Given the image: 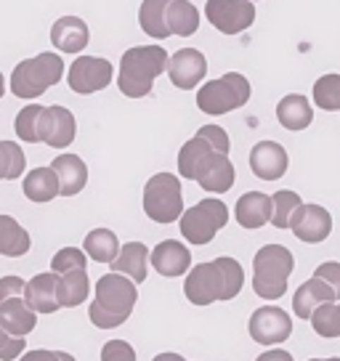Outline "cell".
<instances>
[{
    "mask_svg": "<svg viewBox=\"0 0 340 361\" xmlns=\"http://www.w3.org/2000/svg\"><path fill=\"white\" fill-rule=\"evenodd\" d=\"M248 332L258 345H279L293 335V319L279 305H263L258 311H253Z\"/></svg>",
    "mask_w": 340,
    "mask_h": 361,
    "instance_id": "10",
    "label": "cell"
},
{
    "mask_svg": "<svg viewBox=\"0 0 340 361\" xmlns=\"http://www.w3.org/2000/svg\"><path fill=\"white\" fill-rule=\"evenodd\" d=\"M165 8H168V0H144L138 8V24H141L144 35H149L152 40H168L170 37Z\"/></svg>",
    "mask_w": 340,
    "mask_h": 361,
    "instance_id": "30",
    "label": "cell"
},
{
    "mask_svg": "<svg viewBox=\"0 0 340 361\" xmlns=\"http://www.w3.org/2000/svg\"><path fill=\"white\" fill-rule=\"evenodd\" d=\"M114 78V67L102 56H80L75 64H69L67 82L80 96H91L96 90H104Z\"/></svg>",
    "mask_w": 340,
    "mask_h": 361,
    "instance_id": "11",
    "label": "cell"
},
{
    "mask_svg": "<svg viewBox=\"0 0 340 361\" xmlns=\"http://www.w3.org/2000/svg\"><path fill=\"white\" fill-rule=\"evenodd\" d=\"M181 234L192 245H207L229 224V207L218 197H207L202 202L181 213Z\"/></svg>",
    "mask_w": 340,
    "mask_h": 361,
    "instance_id": "8",
    "label": "cell"
},
{
    "mask_svg": "<svg viewBox=\"0 0 340 361\" xmlns=\"http://www.w3.org/2000/svg\"><path fill=\"white\" fill-rule=\"evenodd\" d=\"M144 213L154 224H176L183 213L181 178L173 173H157L144 186Z\"/></svg>",
    "mask_w": 340,
    "mask_h": 361,
    "instance_id": "6",
    "label": "cell"
},
{
    "mask_svg": "<svg viewBox=\"0 0 340 361\" xmlns=\"http://www.w3.org/2000/svg\"><path fill=\"white\" fill-rule=\"evenodd\" d=\"M197 135H202L205 141L216 149V152H224V154H229L231 141H229V133L224 130V128H218V125H202V128L197 130Z\"/></svg>",
    "mask_w": 340,
    "mask_h": 361,
    "instance_id": "40",
    "label": "cell"
},
{
    "mask_svg": "<svg viewBox=\"0 0 340 361\" xmlns=\"http://www.w3.org/2000/svg\"><path fill=\"white\" fill-rule=\"evenodd\" d=\"M255 361H295L287 350H282V348H272V350H266V353H261Z\"/></svg>",
    "mask_w": 340,
    "mask_h": 361,
    "instance_id": "45",
    "label": "cell"
},
{
    "mask_svg": "<svg viewBox=\"0 0 340 361\" xmlns=\"http://www.w3.org/2000/svg\"><path fill=\"white\" fill-rule=\"evenodd\" d=\"M250 102V80L239 72H226L224 78L205 82L197 93V106L205 114H226Z\"/></svg>",
    "mask_w": 340,
    "mask_h": 361,
    "instance_id": "7",
    "label": "cell"
},
{
    "mask_svg": "<svg viewBox=\"0 0 340 361\" xmlns=\"http://www.w3.org/2000/svg\"><path fill=\"white\" fill-rule=\"evenodd\" d=\"M56 282L59 274H54V271L32 276L24 284V303L30 305L35 314H56L61 308L56 298Z\"/></svg>",
    "mask_w": 340,
    "mask_h": 361,
    "instance_id": "18",
    "label": "cell"
},
{
    "mask_svg": "<svg viewBox=\"0 0 340 361\" xmlns=\"http://www.w3.org/2000/svg\"><path fill=\"white\" fill-rule=\"evenodd\" d=\"M165 22H168L170 35L192 37L200 30V11H197V6L189 3V0H168Z\"/></svg>",
    "mask_w": 340,
    "mask_h": 361,
    "instance_id": "27",
    "label": "cell"
},
{
    "mask_svg": "<svg viewBox=\"0 0 340 361\" xmlns=\"http://www.w3.org/2000/svg\"><path fill=\"white\" fill-rule=\"evenodd\" d=\"M37 135L40 144L51 149H67L72 147L75 135H78V120L67 106H43L40 120H37Z\"/></svg>",
    "mask_w": 340,
    "mask_h": 361,
    "instance_id": "12",
    "label": "cell"
},
{
    "mask_svg": "<svg viewBox=\"0 0 340 361\" xmlns=\"http://www.w3.org/2000/svg\"><path fill=\"white\" fill-rule=\"evenodd\" d=\"M91 40L88 24L80 16H61L51 27V43L56 45L61 54H80Z\"/></svg>",
    "mask_w": 340,
    "mask_h": 361,
    "instance_id": "20",
    "label": "cell"
},
{
    "mask_svg": "<svg viewBox=\"0 0 340 361\" xmlns=\"http://www.w3.org/2000/svg\"><path fill=\"white\" fill-rule=\"evenodd\" d=\"M3 93H6V78H3V72H0V99H3Z\"/></svg>",
    "mask_w": 340,
    "mask_h": 361,
    "instance_id": "48",
    "label": "cell"
},
{
    "mask_svg": "<svg viewBox=\"0 0 340 361\" xmlns=\"http://www.w3.org/2000/svg\"><path fill=\"white\" fill-rule=\"evenodd\" d=\"M181 361H186V359H181Z\"/></svg>",
    "mask_w": 340,
    "mask_h": 361,
    "instance_id": "50",
    "label": "cell"
},
{
    "mask_svg": "<svg viewBox=\"0 0 340 361\" xmlns=\"http://www.w3.org/2000/svg\"><path fill=\"white\" fill-rule=\"evenodd\" d=\"M24 353V338H13L0 327V361H13Z\"/></svg>",
    "mask_w": 340,
    "mask_h": 361,
    "instance_id": "41",
    "label": "cell"
},
{
    "mask_svg": "<svg viewBox=\"0 0 340 361\" xmlns=\"http://www.w3.org/2000/svg\"><path fill=\"white\" fill-rule=\"evenodd\" d=\"M85 266H88V255H85V250L78 247H61L51 258V271L54 274H67V271L85 269Z\"/></svg>",
    "mask_w": 340,
    "mask_h": 361,
    "instance_id": "38",
    "label": "cell"
},
{
    "mask_svg": "<svg viewBox=\"0 0 340 361\" xmlns=\"http://www.w3.org/2000/svg\"><path fill=\"white\" fill-rule=\"evenodd\" d=\"M300 197L298 192H290V189H282L272 197V221L269 224L274 228H290V221H293L295 210L300 207Z\"/></svg>",
    "mask_w": 340,
    "mask_h": 361,
    "instance_id": "34",
    "label": "cell"
},
{
    "mask_svg": "<svg viewBox=\"0 0 340 361\" xmlns=\"http://www.w3.org/2000/svg\"><path fill=\"white\" fill-rule=\"evenodd\" d=\"M22 192L27 200H32L37 204L51 202L54 197H59V180L56 173L51 168H35L24 176Z\"/></svg>",
    "mask_w": 340,
    "mask_h": 361,
    "instance_id": "29",
    "label": "cell"
},
{
    "mask_svg": "<svg viewBox=\"0 0 340 361\" xmlns=\"http://www.w3.org/2000/svg\"><path fill=\"white\" fill-rule=\"evenodd\" d=\"M170 82L181 90H192L197 88L200 82L207 75V59L202 56V51L197 48H181L178 54H173L168 59V69Z\"/></svg>",
    "mask_w": 340,
    "mask_h": 361,
    "instance_id": "15",
    "label": "cell"
},
{
    "mask_svg": "<svg viewBox=\"0 0 340 361\" xmlns=\"http://www.w3.org/2000/svg\"><path fill=\"white\" fill-rule=\"evenodd\" d=\"M290 168L287 149L277 141H258L250 149V170L261 180H279Z\"/></svg>",
    "mask_w": 340,
    "mask_h": 361,
    "instance_id": "16",
    "label": "cell"
},
{
    "mask_svg": "<svg viewBox=\"0 0 340 361\" xmlns=\"http://www.w3.org/2000/svg\"><path fill=\"white\" fill-rule=\"evenodd\" d=\"M277 120L284 130H306L314 123V106L308 104L306 96L290 93L277 104Z\"/></svg>",
    "mask_w": 340,
    "mask_h": 361,
    "instance_id": "25",
    "label": "cell"
},
{
    "mask_svg": "<svg viewBox=\"0 0 340 361\" xmlns=\"http://www.w3.org/2000/svg\"><path fill=\"white\" fill-rule=\"evenodd\" d=\"M19 361H59V350H46V348H35L27 350L19 356Z\"/></svg>",
    "mask_w": 340,
    "mask_h": 361,
    "instance_id": "44",
    "label": "cell"
},
{
    "mask_svg": "<svg viewBox=\"0 0 340 361\" xmlns=\"http://www.w3.org/2000/svg\"><path fill=\"white\" fill-rule=\"evenodd\" d=\"M308 361H340V356H332V359H308Z\"/></svg>",
    "mask_w": 340,
    "mask_h": 361,
    "instance_id": "49",
    "label": "cell"
},
{
    "mask_svg": "<svg viewBox=\"0 0 340 361\" xmlns=\"http://www.w3.org/2000/svg\"><path fill=\"white\" fill-rule=\"evenodd\" d=\"M322 303H338V295L327 282H322L319 276H311L308 282H303L293 295V314L298 319H306L314 314V308Z\"/></svg>",
    "mask_w": 340,
    "mask_h": 361,
    "instance_id": "19",
    "label": "cell"
},
{
    "mask_svg": "<svg viewBox=\"0 0 340 361\" xmlns=\"http://www.w3.org/2000/svg\"><path fill=\"white\" fill-rule=\"evenodd\" d=\"M24 279L22 276H0V303L11 300V298H24Z\"/></svg>",
    "mask_w": 340,
    "mask_h": 361,
    "instance_id": "43",
    "label": "cell"
},
{
    "mask_svg": "<svg viewBox=\"0 0 340 361\" xmlns=\"http://www.w3.org/2000/svg\"><path fill=\"white\" fill-rule=\"evenodd\" d=\"M168 51L162 45H136L120 59L117 88L128 99H144L154 88V80L168 69Z\"/></svg>",
    "mask_w": 340,
    "mask_h": 361,
    "instance_id": "3",
    "label": "cell"
},
{
    "mask_svg": "<svg viewBox=\"0 0 340 361\" xmlns=\"http://www.w3.org/2000/svg\"><path fill=\"white\" fill-rule=\"evenodd\" d=\"M0 327L13 338H27L37 327V314L24 303V298H11L0 303Z\"/></svg>",
    "mask_w": 340,
    "mask_h": 361,
    "instance_id": "23",
    "label": "cell"
},
{
    "mask_svg": "<svg viewBox=\"0 0 340 361\" xmlns=\"http://www.w3.org/2000/svg\"><path fill=\"white\" fill-rule=\"evenodd\" d=\"M314 104L324 112L340 109V75H322L314 82Z\"/></svg>",
    "mask_w": 340,
    "mask_h": 361,
    "instance_id": "36",
    "label": "cell"
},
{
    "mask_svg": "<svg viewBox=\"0 0 340 361\" xmlns=\"http://www.w3.org/2000/svg\"><path fill=\"white\" fill-rule=\"evenodd\" d=\"M234 215H237V224L242 228H261L272 221V197L263 192H248L237 200V207H234Z\"/></svg>",
    "mask_w": 340,
    "mask_h": 361,
    "instance_id": "22",
    "label": "cell"
},
{
    "mask_svg": "<svg viewBox=\"0 0 340 361\" xmlns=\"http://www.w3.org/2000/svg\"><path fill=\"white\" fill-rule=\"evenodd\" d=\"M64 75V61L56 54H37L35 59L19 61L11 72V93L16 99L32 102L37 96H43L51 85H56Z\"/></svg>",
    "mask_w": 340,
    "mask_h": 361,
    "instance_id": "5",
    "label": "cell"
},
{
    "mask_svg": "<svg viewBox=\"0 0 340 361\" xmlns=\"http://www.w3.org/2000/svg\"><path fill=\"white\" fill-rule=\"evenodd\" d=\"M242 284H245V271L239 266V260L231 255H221L186 271L183 295L194 305H210L216 300L237 298Z\"/></svg>",
    "mask_w": 340,
    "mask_h": 361,
    "instance_id": "1",
    "label": "cell"
},
{
    "mask_svg": "<svg viewBox=\"0 0 340 361\" xmlns=\"http://www.w3.org/2000/svg\"><path fill=\"white\" fill-rule=\"evenodd\" d=\"M234 178H237V173H234V165H231L229 154L216 152V149L202 154V159L194 168V180L202 186L205 192L226 194L234 186Z\"/></svg>",
    "mask_w": 340,
    "mask_h": 361,
    "instance_id": "13",
    "label": "cell"
},
{
    "mask_svg": "<svg viewBox=\"0 0 340 361\" xmlns=\"http://www.w3.org/2000/svg\"><path fill=\"white\" fill-rule=\"evenodd\" d=\"M59 361H75V356L67 353V350H59Z\"/></svg>",
    "mask_w": 340,
    "mask_h": 361,
    "instance_id": "47",
    "label": "cell"
},
{
    "mask_svg": "<svg viewBox=\"0 0 340 361\" xmlns=\"http://www.w3.org/2000/svg\"><path fill=\"white\" fill-rule=\"evenodd\" d=\"M210 149L213 147L205 141L202 135H194V138H189V141L183 144L181 152H178V173H181V178L194 180V168H197V162H200L202 154H207Z\"/></svg>",
    "mask_w": 340,
    "mask_h": 361,
    "instance_id": "35",
    "label": "cell"
},
{
    "mask_svg": "<svg viewBox=\"0 0 340 361\" xmlns=\"http://www.w3.org/2000/svg\"><path fill=\"white\" fill-rule=\"evenodd\" d=\"M314 276H319L322 282H327L332 290H335V295H338L340 300V263L338 260H327V263H322L317 271H314Z\"/></svg>",
    "mask_w": 340,
    "mask_h": 361,
    "instance_id": "42",
    "label": "cell"
},
{
    "mask_svg": "<svg viewBox=\"0 0 340 361\" xmlns=\"http://www.w3.org/2000/svg\"><path fill=\"white\" fill-rule=\"evenodd\" d=\"M183 356H178V353H157L152 361H181Z\"/></svg>",
    "mask_w": 340,
    "mask_h": 361,
    "instance_id": "46",
    "label": "cell"
},
{
    "mask_svg": "<svg viewBox=\"0 0 340 361\" xmlns=\"http://www.w3.org/2000/svg\"><path fill=\"white\" fill-rule=\"evenodd\" d=\"M149 260H152V266H154V271H157L159 276H168V279L183 276L186 271L192 269V252L178 239L159 242L157 247L149 252Z\"/></svg>",
    "mask_w": 340,
    "mask_h": 361,
    "instance_id": "17",
    "label": "cell"
},
{
    "mask_svg": "<svg viewBox=\"0 0 340 361\" xmlns=\"http://www.w3.org/2000/svg\"><path fill=\"white\" fill-rule=\"evenodd\" d=\"M91 295V282H88V274L85 269H75L67 274H59L56 282V298L61 308H78L88 300Z\"/></svg>",
    "mask_w": 340,
    "mask_h": 361,
    "instance_id": "26",
    "label": "cell"
},
{
    "mask_svg": "<svg viewBox=\"0 0 340 361\" xmlns=\"http://www.w3.org/2000/svg\"><path fill=\"white\" fill-rule=\"evenodd\" d=\"M112 271L125 274L128 279H133L136 284H141L149 274V247L144 242H128L120 247L117 258L109 263Z\"/></svg>",
    "mask_w": 340,
    "mask_h": 361,
    "instance_id": "24",
    "label": "cell"
},
{
    "mask_svg": "<svg viewBox=\"0 0 340 361\" xmlns=\"http://www.w3.org/2000/svg\"><path fill=\"white\" fill-rule=\"evenodd\" d=\"M32 247V239L22 228V224L11 215H0V255L22 258Z\"/></svg>",
    "mask_w": 340,
    "mask_h": 361,
    "instance_id": "28",
    "label": "cell"
},
{
    "mask_svg": "<svg viewBox=\"0 0 340 361\" xmlns=\"http://www.w3.org/2000/svg\"><path fill=\"white\" fill-rule=\"evenodd\" d=\"M51 170L56 173V180H59V194L61 197H75L85 189V183H88V168H85V162L78 157V154H59L54 159V165Z\"/></svg>",
    "mask_w": 340,
    "mask_h": 361,
    "instance_id": "21",
    "label": "cell"
},
{
    "mask_svg": "<svg viewBox=\"0 0 340 361\" xmlns=\"http://www.w3.org/2000/svg\"><path fill=\"white\" fill-rule=\"evenodd\" d=\"M295 269L293 252L282 245H266L253 258V290L258 298L277 300L287 293V282Z\"/></svg>",
    "mask_w": 340,
    "mask_h": 361,
    "instance_id": "4",
    "label": "cell"
},
{
    "mask_svg": "<svg viewBox=\"0 0 340 361\" xmlns=\"http://www.w3.org/2000/svg\"><path fill=\"white\" fill-rule=\"evenodd\" d=\"M83 250L96 263H112L117 258V252H120V242H117V234L109 231V228H93V231H88L85 242H83Z\"/></svg>",
    "mask_w": 340,
    "mask_h": 361,
    "instance_id": "31",
    "label": "cell"
},
{
    "mask_svg": "<svg viewBox=\"0 0 340 361\" xmlns=\"http://www.w3.org/2000/svg\"><path fill=\"white\" fill-rule=\"evenodd\" d=\"M40 112H43V106L30 104V106H24L22 112L16 114L13 130H16V135L22 138L24 144H40V135H37V120H40Z\"/></svg>",
    "mask_w": 340,
    "mask_h": 361,
    "instance_id": "37",
    "label": "cell"
},
{
    "mask_svg": "<svg viewBox=\"0 0 340 361\" xmlns=\"http://www.w3.org/2000/svg\"><path fill=\"white\" fill-rule=\"evenodd\" d=\"M138 300V287L133 279H128L125 274H104L96 282V298L91 300L88 316H91L93 327L99 329H114L125 324Z\"/></svg>",
    "mask_w": 340,
    "mask_h": 361,
    "instance_id": "2",
    "label": "cell"
},
{
    "mask_svg": "<svg viewBox=\"0 0 340 361\" xmlns=\"http://www.w3.org/2000/svg\"><path fill=\"white\" fill-rule=\"evenodd\" d=\"M290 231L306 245H319L332 231V215L322 204H300L290 221Z\"/></svg>",
    "mask_w": 340,
    "mask_h": 361,
    "instance_id": "14",
    "label": "cell"
},
{
    "mask_svg": "<svg viewBox=\"0 0 340 361\" xmlns=\"http://www.w3.org/2000/svg\"><path fill=\"white\" fill-rule=\"evenodd\" d=\"M205 16L218 32L239 35L250 30L255 22V6L253 0H207Z\"/></svg>",
    "mask_w": 340,
    "mask_h": 361,
    "instance_id": "9",
    "label": "cell"
},
{
    "mask_svg": "<svg viewBox=\"0 0 340 361\" xmlns=\"http://www.w3.org/2000/svg\"><path fill=\"white\" fill-rule=\"evenodd\" d=\"M102 361H136V350L128 340H109L102 348Z\"/></svg>",
    "mask_w": 340,
    "mask_h": 361,
    "instance_id": "39",
    "label": "cell"
},
{
    "mask_svg": "<svg viewBox=\"0 0 340 361\" xmlns=\"http://www.w3.org/2000/svg\"><path fill=\"white\" fill-rule=\"evenodd\" d=\"M308 322H311V327H314L319 338H340V300L338 303H322L319 308H314V314L308 316Z\"/></svg>",
    "mask_w": 340,
    "mask_h": 361,
    "instance_id": "32",
    "label": "cell"
},
{
    "mask_svg": "<svg viewBox=\"0 0 340 361\" xmlns=\"http://www.w3.org/2000/svg\"><path fill=\"white\" fill-rule=\"evenodd\" d=\"M27 170V157L19 144L0 141V180H16Z\"/></svg>",
    "mask_w": 340,
    "mask_h": 361,
    "instance_id": "33",
    "label": "cell"
}]
</instances>
